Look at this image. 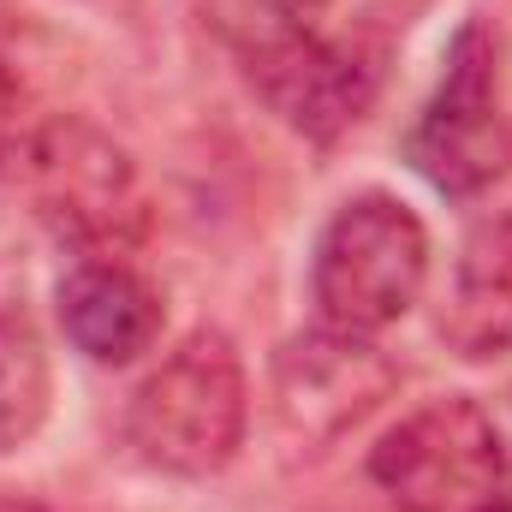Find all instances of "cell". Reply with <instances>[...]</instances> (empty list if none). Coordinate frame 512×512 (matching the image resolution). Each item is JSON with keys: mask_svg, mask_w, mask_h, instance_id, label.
I'll use <instances>...</instances> for the list:
<instances>
[{"mask_svg": "<svg viewBox=\"0 0 512 512\" xmlns=\"http://www.w3.org/2000/svg\"><path fill=\"white\" fill-rule=\"evenodd\" d=\"M245 84L298 137H340L382 90V48L328 30V0H197Z\"/></svg>", "mask_w": 512, "mask_h": 512, "instance_id": "cell-1", "label": "cell"}, {"mask_svg": "<svg viewBox=\"0 0 512 512\" xmlns=\"http://www.w3.org/2000/svg\"><path fill=\"white\" fill-rule=\"evenodd\" d=\"M245 364L221 328L185 334L126 399V447L167 477H215L245 447Z\"/></svg>", "mask_w": 512, "mask_h": 512, "instance_id": "cell-2", "label": "cell"}, {"mask_svg": "<svg viewBox=\"0 0 512 512\" xmlns=\"http://www.w3.org/2000/svg\"><path fill=\"white\" fill-rule=\"evenodd\" d=\"M429 280V233L417 209H405L387 191L346 197L328 227L316 233L310 256V304L322 328L376 340L393 328Z\"/></svg>", "mask_w": 512, "mask_h": 512, "instance_id": "cell-3", "label": "cell"}, {"mask_svg": "<svg viewBox=\"0 0 512 512\" xmlns=\"http://www.w3.org/2000/svg\"><path fill=\"white\" fill-rule=\"evenodd\" d=\"M370 483L399 512H507L512 459L477 399H429L370 447Z\"/></svg>", "mask_w": 512, "mask_h": 512, "instance_id": "cell-4", "label": "cell"}, {"mask_svg": "<svg viewBox=\"0 0 512 512\" xmlns=\"http://www.w3.org/2000/svg\"><path fill=\"white\" fill-rule=\"evenodd\" d=\"M24 197L36 221L84 256H114L143 233V185L131 155L90 120H48L18 149Z\"/></svg>", "mask_w": 512, "mask_h": 512, "instance_id": "cell-5", "label": "cell"}, {"mask_svg": "<svg viewBox=\"0 0 512 512\" xmlns=\"http://www.w3.org/2000/svg\"><path fill=\"white\" fill-rule=\"evenodd\" d=\"M417 173L447 197H477L512 167V120L501 102V42L483 18H471L453 48L435 96L423 102L405 137Z\"/></svg>", "mask_w": 512, "mask_h": 512, "instance_id": "cell-6", "label": "cell"}, {"mask_svg": "<svg viewBox=\"0 0 512 512\" xmlns=\"http://www.w3.org/2000/svg\"><path fill=\"white\" fill-rule=\"evenodd\" d=\"M387 387L393 364L358 334L316 328L304 340H286L274 358V405L286 429L310 441H334L340 429H352Z\"/></svg>", "mask_w": 512, "mask_h": 512, "instance_id": "cell-7", "label": "cell"}, {"mask_svg": "<svg viewBox=\"0 0 512 512\" xmlns=\"http://www.w3.org/2000/svg\"><path fill=\"white\" fill-rule=\"evenodd\" d=\"M161 292L120 256H84L60 280V328L90 364H137L161 340Z\"/></svg>", "mask_w": 512, "mask_h": 512, "instance_id": "cell-8", "label": "cell"}, {"mask_svg": "<svg viewBox=\"0 0 512 512\" xmlns=\"http://www.w3.org/2000/svg\"><path fill=\"white\" fill-rule=\"evenodd\" d=\"M441 340L459 358L512 352V209L471 227L453 262V286L441 304Z\"/></svg>", "mask_w": 512, "mask_h": 512, "instance_id": "cell-9", "label": "cell"}, {"mask_svg": "<svg viewBox=\"0 0 512 512\" xmlns=\"http://www.w3.org/2000/svg\"><path fill=\"white\" fill-rule=\"evenodd\" d=\"M54 405V364L48 340L30 310L0 304V453H18L42 435Z\"/></svg>", "mask_w": 512, "mask_h": 512, "instance_id": "cell-10", "label": "cell"}, {"mask_svg": "<svg viewBox=\"0 0 512 512\" xmlns=\"http://www.w3.org/2000/svg\"><path fill=\"white\" fill-rule=\"evenodd\" d=\"M12 149H18V84L0 60V167L12 161Z\"/></svg>", "mask_w": 512, "mask_h": 512, "instance_id": "cell-11", "label": "cell"}, {"mask_svg": "<svg viewBox=\"0 0 512 512\" xmlns=\"http://www.w3.org/2000/svg\"><path fill=\"white\" fill-rule=\"evenodd\" d=\"M0 512H48V507H36V501H18V495H0Z\"/></svg>", "mask_w": 512, "mask_h": 512, "instance_id": "cell-12", "label": "cell"}]
</instances>
